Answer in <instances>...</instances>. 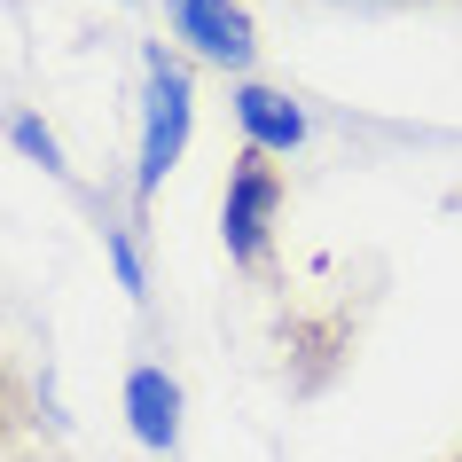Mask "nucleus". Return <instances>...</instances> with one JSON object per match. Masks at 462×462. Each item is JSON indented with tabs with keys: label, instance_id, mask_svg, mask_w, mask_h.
Here are the masks:
<instances>
[{
	"label": "nucleus",
	"instance_id": "1",
	"mask_svg": "<svg viewBox=\"0 0 462 462\" xmlns=\"http://www.w3.org/2000/svg\"><path fill=\"white\" fill-rule=\"evenodd\" d=\"M180 149H189V63L165 48V40H149L142 48V157H134V204L165 189V172L180 165Z\"/></svg>",
	"mask_w": 462,
	"mask_h": 462
},
{
	"label": "nucleus",
	"instance_id": "2",
	"mask_svg": "<svg viewBox=\"0 0 462 462\" xmlns=\"http://www.w3.org/2000/svg\"><path fill=\"white\" fill-rule=\"evenodd\" d=\"M291 204V180L267 149H236L227 165V189H219V244L244 274H267V236H274V212Z\"/></svg>",
	"mask_w": 462,
	"mask_h": 462
},
{
	"label": "nucleus",
	"instance_id": "3",
	"mask_svg": "<svg viewBox=\"0 0 462 462\" xmlns=\"http://www.w3.org/2000/svg\"><path fill=\"white\" fill-rule=\"evenodd\" d=\"M165 24H172V40H189V55H204L212 71L251 79V63H259V24H251L244 0H165Z\"/></svg>",
	"mask_w": 462,
	"mask_h": 462
},
{
	"label": "nucleus",
	"instance_id": "4",
	"mask_svg": "<svg viewBox=\"0 0 462 462\" xmlns=\"http://www.w3.org/2000/svg\"><path fill=\"white\" fill-rule=\"evenodd\" d=\"M236 125H244V149H267V157H291L298 142H306V110H298L282 87H267V79H236Z\"/></svg>",
	"mask_w": 462,
	"mask_h": 462
},
{
	"label": "nucleus",
	"instance_id": "5",
	"mask_svg": "<svg viewBox=\"0 0 462 462\" xmlns=\"http://www.w3.org/2000/svg\"><path fill=\"white\" fill-rule=\"evenodd\" d=\"M125 423H134V439H142L149 455H172L180 447V384L157 361L125 368Z\"/></svg>",
	"mask_w": 462,
	"mask_h": 462
},
{
	"label": "nucleus",
	"instance_id": "6",
	"mask_svg": "<svg viewBox=\"0 0 462 462\" xmlns=\"http://www.w3.org/2000/svg\"><path fill=\"white\" fill-rule=\"evenodd\" d=\"M40 431H48V408H40L32 376L16 368V353L0 345V462H48Z\"/></svg>",
	"mask_w": 462,
	"mask_h": 462
},
{
	"label": "nucleus",
	"instance_id": "7",
	"mask_svg": "<svg viewBox=\"0 0 462 462\" xmlns=\"http://www.w3.org/2000/svg\"><path fill=\"white\" fill-rule=\"evenodd\" d=\"M8 142L24 149V157H32L40 172H55V180H71V165H63V149H55V134H48L40 118H32V110H16V118H8Z\"/></svg>",
	"mask_w": 462,
	"mask_h": 462
},
{
	"label": "nucleus",
	"instance_id": "8",
	"mask_svg": "<svg viewBox=\"0 0 462 462\" xmlns=\"http://www.w3.org/2000/svg\"><path fill=\"white\" fill-rule=\"evenodd\" d=\"M102 251H110V267H118V282L134 298H149V274H142V251H134V236H125L118 219H102Z\"/></svg>",
	"mask_w": 462,
	"mask_h": 462
},
{
	"label": "nucleus",
	"instance_id": "9",
	"mask_svg": "<svg viewBox=\"0 0 462 462\" xmlns=\"http://www.w3.org/2000/svg\"><path fill=\"white\" fill-rule=\"evenodd\" d=\"M447 212H462V189H455V196H447Z\"/></svg>",
	"mask_w": 462,
	"mask_h": 462
},
{
	"label": "nucleus",
	"instance_id": "10",
	"mask_svg": "<svg viewBox=\"0 0 462 462\" xmlns=\"http://www.w3.org/2000/svg\"><path fill=\"white\" fill-rule=\"evenodd\" d=\"M455 462H462V455H455Z\"/></svg>",
	"mask_w": 462,
	"mask_h": 462
}]
</instances>
